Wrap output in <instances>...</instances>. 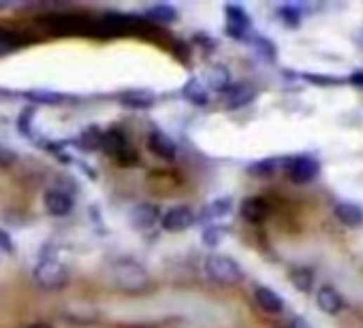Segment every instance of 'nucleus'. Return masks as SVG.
I'll return each mask as SVG.
<instances>
[{
  "label": "nucleus",
  "instance_id": "obj_24",
  "mask_svg": "<svg viewBox=\"0 0 363 328\" xmlns=\"http://www.w3.org/2000/svg\"><path fill=\"white\" fill-rule=\"evenodd\" d=\"M280 15H282V20L286 22V24H291V26H297L299 24V20H301V13L295 9V7H280V11H278Z\"/></svg>",
  "mask_w": 363,
  "mask_h": 328
},
{
  "label": "nucleus",
  "instance_id": "obj_6",
  "mask_svg": "<svg viewBox=\"0 0 363 328\" xmlns=\"http://www.w3.org/2000/svg\"><path fill=\"white\" fill-rule=\"evenodd\" d=\"M159 220H161V209L152 203L135 205L128 213V222L135 231H150L152 226H157Z\"/></svg>",
  "mask_w": 363,
  "mask_h": 328
},
{
  "label": "nucleus",
  "instance_id": "obj_1",
  "mask_svg": "<svg viewBox=\"0 0 363 328\" xmlns=\"http://www.w3.org/2000/svg\"><path fill=\"white\" fill-rule=\"evenodd\" d=\"M114 280L118 284V288L126 290V292H143L152 286L150 273L145 271L143 264L135 262V260H118L114 264Z\"/></svg>",
  "mask_w": 363,
  "mask_h": 328
},
{
  "label": "nucleus",
  "instance_id": "obj_7",
  "mask_svg": "<svg viewBox=\"0 0 363 328\" xmlns=\"http://www.w3.org/2000/svg\"><path fill=\"white\" fill-rule=\"evenodd\" d=\"M43 205L47 209L49 215H54V217H65L73 211V198L60 190H47L45 196H43Z\"/></svg>",
  "mask_w": 363,
  "mask_h": 328
},
{
  "label": "nucleus",
  "instance_id": "obj_8",
  "mask_svg": "<svg viewBox=\"0 0 363 328\" xmlns=\"http://www.w3.org/2000/svg\"><path fill=\"white\" fill-rule=\"evenodd\" d=\"M147 149L154 156L163 158V160H173L178 156V147H176L173 139L169 135L161 132V130L150 132V137H147Z\"/></svg>",
  "mask_w": 363,
  "mask_h": 328
},
{
  "label": "nucleus",
  "instance_id": "obj_15",
  "mask_svg": "<svg viewBox=\"0 0 363 328\" xmlns=\"http://www.w3.org/2000/svg\"><path fill=\"white\" fill-rule=\"evenodd\" d=\"M100 147L105 149L107 153H112V156H122L128 149V143H126L124 132H120V130H107L105 135L100 137Z\"/></svg>",
  "mask_w": 363,
  "mask_h": 328
},
{
  "label": "nucleus",
  "instance_id": "obj_17",
  "mask_svg": "<svg viewBox=\"0 0 363 328\" xmlns=\"http://www.w3.org/2000/svg\"><path fill=\"white\" fill-rule=\"evenodd\" d=\"M231 209H233L231 198H218L205 207L203 217H207V220H218V217H225L227 213H231Z\"/></svg>",
  "mask_w": 363,
  "mask_h": 328
},
{
  "label": "nucleus",
  "instance_id": "obj_19",
  "mask_svg": "<svg viewBox=\"0 0 363 328\" xmlns=\"http://www.w3.org/2000/svg\"><path fill=\"white\" fill-rule=\"evenodd\" d=\"M278 169V160L270 158V160H258L254 164H250L248 167V173L252 177H272Z\"/></svg>",
  "mask_w": 363,
  "mask_h": 328
},
{
  "label": "nucleus",
  "instance_id": "obj_27",
  "mask_svg": "<svg viewBox=\"0 0 363 328\" xmlns=\"http://www.w3.org/2000/svg\"><path fill=\"white\" fill-rule=\"evenodd\" d=\"M350 81L363 88V73H357V75H352V77H350Z\"/></svg>",
  "mask_w": 363,
  "mask_h": 328
},
{
  "label": "nucleus",
  "instance_id": "obj_2",
  "mask_svg": "<svg viewBox=\"0 0 363 328\" xmlns=\"http://www.w3.org/2000/svg\"><path fill=\"white\" fill-rule=\"evenodd\" d=\"M203 268L207 273V278L220 286H237L244 280V268L231 256H225V254L207 256Z\"/></svg>",
  "mask_w": 363,
  "mask_h": 328
},
{
  "label": "nucleus",
  "instance_id": "obj_16",
  "mask_svg": "<svg viewBox=\"0 0 363 328\" xmlns=\"http://www.w3.org/2000/svg\"><path fill=\"white\" fill-rule=\"evenodd\" d=\"M182 94H184L186 100H190L192 104H199V107L210 102V94H207V88L203 86V81L199 77L188 79L186 86H184V90H182Z\"/></svg>",
  "mask_w": 363,
  "mask_h": 328
},
{
  "label": "nucleus",
  "instance_id": "obj_23",
  "mask_svg": "<svg viewBox=\"0 0 363 328\" xmlns=\"http://www.w3.org/2000/svg\"><path fill=\"white\" fill-rule=\"evenodd\" d=\"M254 45H256V53L261 58H265V60H276V45L270 41V39H263V36H258L256 41H254Z\"/></svg>",
  "mask_w": 363,
  "mask_h": 328
},
{
  "label": "nucleus",
  "instance_id": "obj_21",
  "mask_svg": "<svg viewBox=\"0 0 363 328\" xmlns=\"http://www.w3.org/2000/svg\"><path fill=\"white\" fill-rule=\"evenodd\" d=\"M291 282H293V286H295L297 290L308 292L310 288H312L315 278H312V273H310L308 268H295V271L291 273Z\"/></svg>",
  "mask_w": 363,
  "mask_h": 328
},
{
  "label": "nucleus",
  "instance_id": "obj_22",
  "mask_svg": "<svg viewBox=\"0 0 363 328\" xmlns=\"http://www.w3.org/2000/svg\"><path fill=\"white\" fill-rule=\"evenodd\" d=\"M207 83L216 90H227L231 83H229V71L225 67H214L210 73H207Z\"/></svg>",
  "mask_w": 363,
  "mask_h": 328
},
{
  "label": "nucleus",
  "instance_id": "obj_20",
  "mask_svg": "<svg viewBox=\"0 0 363 328\" xmlns=\"http://www.w3.org/2000/svg\"><path fill=\"white\" fill-rule=\"evenodd\" d=\"M145 15L154 22H163V24H169V22H176L178 20V11L169 5H157L145 11Z\"/></svg>",
  "mask_w": 363,
  "mask_h": 328
},
{
  "label": "nucleus",
  "instance_id": "obj_25",
  "mask_svg": "<svg viewBox=\"0 0 363 328\" xmlns=\"http://www.w3.org/2000/svg\"><path fill=\"white\" fill-rule=\"evenodd\" d=\"M13 250H15V245H13L11 235L7 231L0 228V252H3V254H13Z\"/></svg>",
  "mask_w": 363,
  "mask_h": 328
},
{
  "label": "nucleus",
  "instance_id": "obj_3",
  "mask_svg": "<svg viewBox=\"0 0 363 328\" xmlns=\"http://www.w3.org/2000/svg\"><path fill=\"white\" fill-rule=\"evenodd\" d=\"M32 278L43 290H62L69 284V268L51 258H43L34 268H32Z\"/></svg>",
  "mask_w": 363,
  "mask_h": 328
},
{
  "label": "nucleus",
  "instance_id": "obj_9",
  "mask_svg": "<svg viewBox=\"0 0 363 328\" xmlns=\"http://www.w3.org/2000/svg\"><path fill=\"white\" fill-rule=\"evenodd\" d=\"M242 217L246 222H252V224H258L263 222L265 217L270 215V203L261 196H250L242 203Z\"/></svg>",
  "mask_w": 363,
  "mask_h": 328
},
{
  "label": "nucleus",
  "instance_id": "obj_10",
  "mask_svg": "<svg viewBox=\"0 0 363 328\" xmlns=\"http://www.w3.org/2000/svg\"><path fill=\"white\" fill-rule=\"evenodd\" d=\"M225 11H227V32L233 39H244V34H246V30L250 26L248 13L242 7H235V5H229Z\"/></svg>",
  "mask_w": 363,
  "mask_h": 328
},
{
  "label": "nucleus",
  "instance_id": "obj_28",
  "mask_svg": "<svg viewBox=\"0 0 363 328\" xmlns=\"http://www.w3.org/2000/svg\"><path fill=\"white\" fill-rule=\"evenodd\" d=\"M28 328H51L49 324H32V326H28Z\"/></svg>",
  "mask_w": 363,
  "mask_h": 328
},
{
  "label": "nucleus",
  "instance_id": "obj_14",
  "mask_svg": "<svg viewBox=\"0 0 363 328\" xmlns=\"http://www.w3.org/2000/svg\"><path fill=\"white\" fill-rule=\"evenodd\" d=\"M227 102L231 109H237V107H244L248 104L252 98H254V88L248 86V83H235V86H229L227 90Z\"/></svg>",
  "mask_w": 363,
  "mask_h": 328
},
{
  "label": "nucleus",
  "instance_id": "obj_26",
  "mask_svg": "<svg viewBox=\"0 0 363 328\" xmlns=\"http://www.w3.org/2000/svg\"><path fill=\"white\" fill-rule=\"evenodd\" d=\"M220 237H223V231H218V228H207L203 233V243L205 245H218L220 243Z\"/></svg>",
  "mask_w": 363,
  "mask_h": 328
},
{
  "label": "nucleus",
  "instance_id": "obj_13",
  "mask_svg": "<svg viewBox=\"0 0 363 328\" xmlns=\"http://www.w3.org/2000/svg\"><path fill=\"white\" fill-rule=\"evenodd\" d=\"M317 305L325 311V313H329V315H336L340 309H342V296L331 288V286H321L319 288V292H317Z\"/></svg>",
  "mask_w": 363,
  "mask_h": 328
},
{
  "label": "nucleus",
  "instance_id": "obj_5",
  "mask_svg": "<svg viewBox=\"0 0 363 328\" xmlns=\"http://www.w3.org/2000/svg\"><path fill=\"white\" fill-rule=\"evenodd\" d=\"M194 222H197L194 211L190 207H184V205L169 209L161 220V224L167 233H184L190 226H194Z\"/></svg>",
  "mask_w": 363,
  "mask_h": 328
},
{
  "label": "nucleus",
  "instance_id": "obj_11",
  "mask_svg": "<svg viewBox=\"0 0 363 328\" xmlns=\"http://www.w3.org/2000/svg\"><path fill=\"white\" fill-rule=\"evenodd\" d=\"M254 301L265 313H282V309H284V301L268 286L254 288Z\"/></svg>",
  "mask_w": 363,
  "mask_h": 328
},
{
  "label": "nucleus",
  "instance_id": "obj_18",
  "mask_svg": "<svg viewBox=\"0 0 363 328\" xmlns=\"http://www.w3.org/2000/svg\"><path fill=\"white\" fill-rule=\"evenodd\" d=\"M122 102H124L126 107L145 109V107H152V104H154V96H152L150 92H145V90H141V92L133 90V92L122 94Z\"/></svg>",
  "mask_w": 363,
  "mask_h": 328
},
{
  "label": "nucleus",
  "instance_id": "obj_12",
  "mask_svg": "<svg viewBox=\"0 0 363 328\" xmlns=\"http://www.w3.org/2000/svg\"><path fill=\"white\" fill-rule=\"evenodd\" d=\"M334 213H336V217H338V220L344 226L357 228V226L363 224V209L359 205H355V203H344V200L342 203H336Z\"/></svg>",
  "mask_w": 363,
  "mask_h": 328
},
{
  "label": "nucleus",
  "instance_id": "obj_4",
  "mask_svg": "<svg viewBox=\"0 0 363 328\" xmlns=\"http://www.w3.org/2000/svg\"><path fill=\"white\" fill-rule=\"evenodd\" d=\"M286 167H289V177L293 184L301 186V184H308V182H312L317 175H319V162L315 158H310V156H299V158H293L286 162Z\"/></svg>",
  "mask_w": 363,
  "mask_h": 328
}]
</instances>
